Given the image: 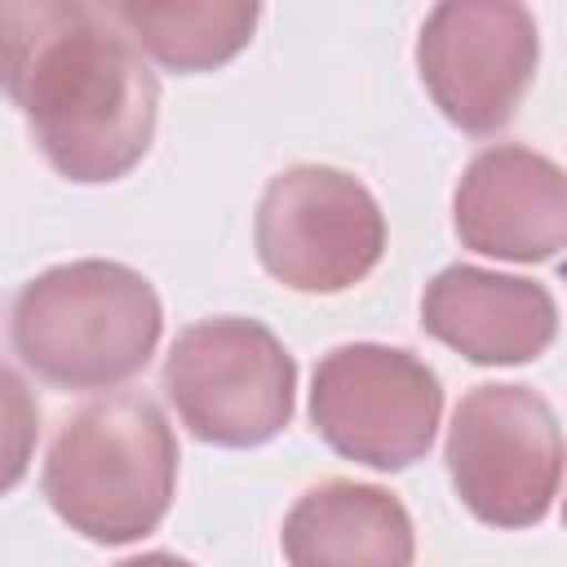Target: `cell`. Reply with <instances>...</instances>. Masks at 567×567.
Wrapping results in <instances>:
<instances>
[{
	"label": "cell",
	"mask_w": 567,
	"mask_h": 567,
	"mask_svg": "<svg viewBox=\"0 0 567 567\" xmlns=\"http://www.w3.org/2000/svg\"><path fill=\"white\" fill-rule=\"evenodd\" d=\"M0 93L71 182H120L159 120L151 62L89 0H0Z\"/></svg>",
	"instance_id": "1"
},
{
	"label": "cell",
	"mask_w": 567,
	"mask_h": 567,
	"mask_svg": "<svg viewBox=\"0 0 567 567\" xmlns=\"http://www.w3.org/2000/svg\"><path fill=\"white\" fill-rule=\"evenodd\" d=\"M40 487L53 514L84 540H146L177 492V434L137 390L89 399L62 416Z\"/></svg>",
	"instance_id": "2"
},
{
	"label": "cell",
	"mask_w": 567,
	"mask_h": 567,
	"mask_svg": "<svg viewBox=\"0 0 567 567\" xmlns=\"http://www.w3.org/2000/svg\"><path fill=\"white\" fill-rule=\"evenodd\" d=\"M164 310L146 275L80 257L22 284L9 310L13 354L58 390H111L137 377L159 346Z\"/></svg>",
	"instance_id": "3"
},
{
	"label": "cell",
	"mask_w": 567,
	"mask_h": 567,
	"mask_svg": "<svg viewBox=\"0 0 567 567\" xmlns=\"http://www.w3.org/2000/svg\"><path fill=\"white\" fill-rule=\"evenodd\" d=\"M164 394L199 443L261 447L292 421L297 363L261 319L213 315L177 332Z\"/></svg>",
	"instance_id": "4"
},
{
	"label": "cell",
	"mask_w": 567,
	"mask_h": 567,
	"mask_svg": "<svg viewBox=\"0 0 567 567\" xmlns=\"http://www.w3.org/2000/svg\"><path fill=\"white\" fill-rule=\"evenodd\" d=\"M447 478L461 505L501 532L536 527L563 483V430L532 385H474L447 425Z\"/></svg>",
	"instance_id": "5"
},
{
	"label": "cell",
	"mask_w": 567,
	"mask_h": 567,
	"mask_svg": "<svg viewBox=\"0 0 567 567\" xmlns=\"http://www.w3.org/2000/svg\"><path fill=\"white\" fill-rule=\"evenodd\" d=\"M252 244L284 288L346 292L381 261L385 217L359 177L328 164H292L266 182Z\"/></svg>",
	"instance_id": "6"
},
{
	"label": "cell",
	"mask_w": 567,
	"mask_h": 567,
	"mask_svg": "<svg viewBox=\"0 0 567 567\" xmlns=\"http://www.w3.org/2000/svg\"><path fill=\"white\" fill-rule=\"evenodd\" d=\"M443 385L403 346L350 341L319 359L310 421L319 439L368 470H408L434 443Z\"/></svg>",
	"instance_id": "7"
},
{
	"label": "cell",
	"mask_w": 567,
	"mask_h": 567,
	"mask_svg": "<svg viewBox=\"0 0 567 567\" xmlns=\"http://www.w3.org/2000/svg\"><path fill=\"white\" fill-rule=\"evenodd\" d=\"M540 35L523 0H434L421 22V84L447 124L496 133L536 80Z\"/></svg>",
	"instance_id": "8"
},
{
	"label": "cell",
	"mask_w": 567,
	"mask_h": 567,
	"mask_svg": "<svg viewBox=\"0 0 567 567\" xmlns=\"http://www.w3.org/2000/svg\"><path fill=\"white\" fill-rule=\"evenodd\" d=\"M452 221L461 244L483 257L523 266L554 261L567 239L563 168L523 142H496L465 164Z\"/></svg>",
	"instance_id": "9"
},
{
	"label": "cell",
	"mask_w": 567,
	"mask_h": 567,
	"mask_svg": "<svg viewBox=\"0 0 567 567\" xmlns=\"http://www.w3.org/2000/svg\"><path fill=\"white\" fill-rule=\"evenodd\" d=\"M421 328L470 363L514 368L558 337V301L545 284L483 266H447L421 292Z\"/></svg>",
	"instance_id": "10"
},
{
	"label": "cell",
	"mask_w": 567,
	"mask_h": 567,
	"mask_svg": "<svg viewBox=\"0 0 567 567\" xmlns=\"http://www.w3.org/2000/svg\"><path fill=\"white\" fill-rule=\"evenodd\" d=\"M288 563H372V567H399L412 563V518L408 509L372 483L328 478L310 487L284 518L279 532Z\"/></svg>",
	"instance_id": "11"
},
{
	"label": "cell",
	"mask_w": 567,
	"mask_h": 567,
	"mask_svg": "<svg viewBox=\"0 0 567 567\" xmlns=\"http://www.w3.org/2000/svg\"><path fill=\"white\" fill-rule=\"evenodd\" d=\"M106 18L146 62L199 75L252 44L261 0H111Z\"/></svg>",
	"instance_id": "12"
},
{
	"label": "cell",
	"mask_w": 567,
	"mask_h": 567,
	"mask_svg": "<svg viewBox=\"0 0 567 567\" xmlns=\"http://www.w3.org/2000/svg\"><path fill=\"white\" fill-rule=\"evenodd\" d=\"M35 439H40V403L31 385L9 363H0V496L27 478Z\"/></svg>",
	"instance_id": "13"
},
{
	"label": "cell",
	"mask_w": 567,
	"mask_h": 567,
	"mask_svg": "<svg viewBox=\"0 0 567 567\" xmlns=\"http://www.w3.org/2000/svg\"><path fill=\"white\" fill-rule=\"evenodd\" d=\"M89 4H93L97 13H106V9H111V0H89Z\"/></svg>",
	"instance_id": "14"
}]
</instances>
